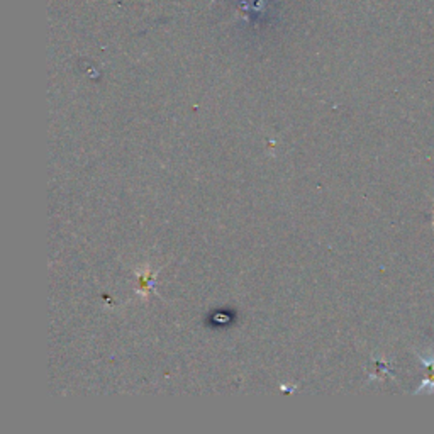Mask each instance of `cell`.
Here are the masks:
<instances>
[{
	"label": "cell",
	"mask_w": 434,
	"mask_h": 434,
	"mask_svg": "<svg viewBox=\"0 0 434 434\" xmlns=\"http://www.w3.org/2000/svg\"><path fill=\"white\" fill-rule=\"evenodd\" d=\"M428 373H434V353H415Z\"/></svg>",
	"instance_id": "2"
},
{
	"label": "cell",
	"mask_w": 434,
	"mask_h": 434,
	"mask_svg": "<svg viewBox=\"0 0 434 434\" xmlns=\"http://www.w3.org/2000/svg\"><path fill=\"white\" fill-rule=\"evenodd\" d=\"M424 392L426 394H434V373H428V377L422 380L421 387L415 391V394L421 395V394H424Z\"/></svg>",
	"instance_id": "1"
}]
</instances>
